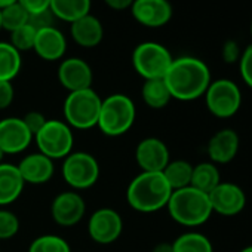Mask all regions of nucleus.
<instances>
[{"instance_id":"nucleus-6","label":"nucleus","mask_w":252,"mask_h":252,"mask_svg":"<svg viewBox=\"0 0 252 252\" xmlns=\"http://www.w3.org/2000/svg\"><path fill=\"white\" fill-rule=\"evenodd\" d=\"M174 58L168 48L158 42H143L132 52V65L146 80L163 79Z\"/></svg>"},{"instance_id":"nucleus-12","label":"nucleus","mask_w":252,"mask_h":252,"mask_svg":"<svg viewBox=\"0 0 252 252\" xmlns=\"http://www.w3.org/2000/svg\"><path fill=\"white\" fill-rule=\"evenodd\" d=\"M212 212L224 217H234L240 214L246 206V194L234 183L221 181L209 194Z\"/></svg>"},{"instance_id":"nucleus-17","label":"nucleus","mask_w":252,"mask_h":252,"mask_svg":"<svg viewBox=\"0 0 252 252\" xmlns=\"http://www.w3.org/2000/svg\"><path fill=\"white\" fill-rule=\"evenodd\" d=\"M239 135L234 129L224 128L215 132L208 143V156L215 165H225L231 162L239 152Z\"/></svg>"},{"instance_id":"nucleus-5","label":"nucleus","mask_w":252,"mask_h":252,"mask_svg":"<svg viewBox=\"0 0 252 252\" xmlns=\"http://www.w3.org/2000/svg\"><path fill=\"white\" fill-rule=\"evenodd\" d=\"M102 99L92 89L70 92L64 101V119L70 128L91 129L98 125Z\"/></svg>"},{"instance_id":"nucleus-43","label":"nucleus","mask_w":252,"mask_h":252,"mask_svg":"<svg viewBox=\"0 0 252 252\" xmlns=\"http://www.w3.org/2000/svg\"><path fill=\"white\" fill-rule=\"evenodd\" d=\"M251 36H252V23H251Z\"/></svg>"},{"instance_id":"nucleus-33","label":"nucleus","mask_w":252,"mask_h":252,"mask_svg":"<svg viewBox=\"0 0 252 252\" xmlns=\"http://www.w3.org/2000/svg\"><path fill=\"white\" fill-rule=\"evenodd\" d=\"M239 70L243 82L252 89V45L245 49L239 60Z\"/></svg>"},{"instance_id":"nucleus-11","label":"nucleus","mask_w":252,"mask_h":252,"mask_svg":"<svg viewBox=\"0 0 252 252\" xmlns=\"http://www.w3.org/2000/svg\"><path fill=\"white\" fill-rule=\"evenodd\" d=\"M21 117H5L0 120V149L5 155H20L29 149L33 141Z\"/></svg>"},{"instance_id":"nucleus-2","label":"nucleus","mask_w":252,"mask_h":252,"mask_svg":"<svg viewBox=\"0 0 252 252\" xmlns=\"http://www.w3.org/2000/svg\"><path fill=\"white\" fill-rule=\"evenodd\" d=\"M172 189L162 172H141L126 190V200L138 212L150 214L168 206Z\"/></svg>"},{"instance_id":"nucleus-16","label":"nucleus","mask_w":252,"mask_h":252,"mask_svg":"<svg viewBox=\"0 0 252 252\" xmlns=\"http://www.w3.org/2000/svg\"><path fill=\"white\" fill-rule=\"evenodd\" d=\"M58 80L68 91L76 92L92 88L94 73L91 65L82 58H67L58 67Z\"/></svg>"},{"instance_id":"nucleus-20","label":"nucleus","mask_w":252,"mask_h":252,"mask_svg":"<svg viewBox=\"0 0 252 252\" xmlns=\"http://www.w3.org/2000/svg\"><path fill=\"white\" fill-rule=\"evenodd\" d=\"M70 33L79 46L95 48L104 37V27L96 17L88 14L70 24Z\"/></svg>"},{"instance_id":"nucleus-30","label":"nucleus","mask_w":252,"mask_h":252,"mask_svg":"<svg viewBox=\"0 0 252 252\" xmlns=\"http://www.w3.org/2000/svg\"><path fill=\"white\" fill-rule=\"evenodd\" d=\"M36 30L30 26L26 24L17 30H14L11 33V40L9 43L21 54L23 51H32L34 46V40H36Z\"/></svg>"},{"instance_id":"nucleus-22","label":"nucleus","mask_w":252,"mask_h":252,"mask_svg":"<svg viewBox=\"0 0 252 252\" xmlns=\"http://www.w3.org/2000/svg\"><path fill=\"white\" fill-rule=\"evenodd\" d=\"M49 9L55 18L71 24L91 14V0H51Z\"/></svg>"},{"instance_id":"nucleus-37","label":"nucleus","mask_w":252,"mask_h":252,"mask_svg":"<svg viewBox=\"0 0 252 252\" xmlns=\"http://www.w3.org/2000/svg\"><path fill=\"white\" fill-rule=\"evenodd\" d=\"M18 2L26 8V11L29 14H34V12L45 11L51 5V0H18Z\"/></svg>"},{"instance_id":"nucleus-18","label":"nucleus","mask_w":252,"mask_h":252,"mask_svg":"<svg viewBox=\"0 0 252 252\" xmlns=\"http://www.w3.org/2000/svg\"><path fill=\"white\" fill-rule=\"evenodd\" d=\"M17 166L24 183L34 184V186L46 184L48 181L52 180L55 172L54 160L39 152L26 156Z\"/></svg>"},{"instance_id":"nucleus-36","label":"nucleus","mask_w":252,"mask_h":252,"mask_svg":"<svg viewBox=\"0 0 252 252\" xmlns=\"http://www.w3.org/2000/svg\"><path fill=\"white\" fill-rule=\"evenodd\" d=\"M222 60L224 63L227 64H233V63H237L242 57V52H240V48L237 45L236 40H227L224 45H222Z\"/></svg>"},{"instance_id":"nucleus-23","label":"nucleus","mask_w":252,"mask_h":252,"mask_svg":"<svg viewBox=\"0 0 252 252\" xmlns=\"http://www.w3.org/2000/svg\"><path fill=\"white\" fill-rule=\"evenodd\" d=\"M220 183H221V174L215 163L202 162L193 166L191 183H190L191 187L209 194Z\"/></svg>"},{"instance_id":"nucleus-25","label":"nucleus","mask_w":252,"mask_h":252,"mask_svg":"<svg viewBox=\"0 0 252 252\" xmlns=\"http://www.w3.org/2000/svg\"><path fill=\"white\" fill-rule=\"evenodd\" d=\"M21 64V54L9 42H0V80L12 82L18 76Z\"/></svg>"},{"instance_id":"nucleus-14","label":"nucleus","mask_w":252,"mask_h":252,"mask_svg":"<svg viewBox=\"0 0 252 252\" xmlns=\"http://www.w3.org/2000/svg\"><path fill=\"white\" fill-rule=\"evenodd\" d=\"M135 160L143 172H162L171 162V153L162 140L149 137L138 143Z\"/></svg>"},{"instance_id":"nucleus-28","label":"nucleus","mask_w":252,"mask_h":252,"mask_svg":"<svg viewBox=\"0 0 252 252\" xmlns=\"http://www.w3.org/2000/svg\"><path fill=\"white\" fill-rule=\"evenodd\" d=\"M29 17L30 14L26 11V8L20 2L0 9V24H2L3 30L9 33L29 24Z\"/></svg>"},{"instance_id":"nucleus-31","label":"nucleus","mask_w":252,"mask_h":252,"mask_svg":"<svg viewBox=\"0 0 252 252\" xmlns=\"http://www.w3.org/2000/svg\"><path fill=\"white\" fill-rule=\"evenodd\" d=\"M20 231V220L15 212L0 208V240H8Z\"/></svg>"},{"instance_id":"nucleus-24","label":"nucleus","mask_w":252,"mask_h":252,"mask_svg":"<svg viewBox=\"0 0 252 252\" xmlns=\"http://www.w3.org/2000/svg\"><path fill=\"white\" fill-rule=\"evenodd\" d=\"M141 96H143V101L150 108H155V110H160L166 107L169 101L172 99L171 92L163 79L146 80L141 89Z\"/></svg>"},{"instance_id":"nucleus-39","label":"nucleus","mask_w":252,"mask_h":252,"mask_svg":"<svg viewBox=\"0 0 252 252\" xmlns=\"http://www.w3.org/2000/svg\"><path fill=\"white\" fill-rule=\"evenodd\" d=\"M152 252H174V248H172V243H168V242H160L158 243Z\"/></svg>"},{"instance_id":"nucleus-40","label":"nucleus","mask_w":252,"mask_h":252,"mask_svg":"<svg viewBox=\"0 0 252 252\" xmlns=\"http://www.w3.org/2000/svg\"><path fill=\"white\" fill-rule=\"evenodd\" d=\"M17 2H18V0H0V9H3L6 6H11V5L17 3Z\"/></svg>"},{"instance_id":"nucleus-29","label":"nucleus","mask_w":252,"mask_h":252,"mask_svg":"<svg viewBox=\"0 0 252 252\" xmlns=\"http://www.w3.org/2000/svg\"><path fill=\"white\" fill-rule=\"evenodd\" d=\"M29 252H71V248L61 236L43 234L30 243Z\"/></svg>"},{"instance_id":"nucleus-4","label":"nucleus","mask_w":252,"mask_h":252,"mask_svg":"<svg viewBox=\"0 0 252 252\" xmlns=\"http://www.w3.org/2000/svg\"><path fill=\"white\" fill-rule=\"evenodd\" d=\"M137 108L134 101L123 94H113L102 99L98 128L107 137H120L128 132L135 122Z\"/></svg>"},{"instance_id":"nucleus-7","label":"nucleus","mask_w":252,"mask_h":252,"mask_svg":"<svg viewBox=\"0 0 252 252\" xmlns=\"http://www.w3.org/2000/svg\"><path fill=\"white\" fill-rule=\"evenodd\" d=\"M39 153L57 160L65 159L73 152L74 135L70 126L61 120H48L43 128L34 135Z\"/></svg>"},{"instance_id":"nucleus-1","label":"nucleus","mask_w":252,"mask_h":252,"mask_svg":"<svg viewBox=\"0 0 252 252\" xmlns=\"http://www.w3.org/2000/svg\"><path fill=\"white\" fill-rule=\"evenodd\" d=\"M163 80L171 96L180 101H193L203 96L212 82L209 67L194 57L174 58Z\"/></svg>"},{"instance_id":"nucleus-44","label":"nucleus","mask_w":252,"mask_h":252,"mask_svg":"<svg viewBox=\"0 0 252 252\" xmlns=\"http://www.w3.org/2000/svg\"><path fill=\"white\" fill-rule=\"evenodd\" d=\"M0 32H2V24H0Z\"/></svg>"},{"instance_id":"nucleus-15","label":"nucleus","mask_w":252,"mask_h":252,"mask_svg":"<svg viewBox=\"0 0 252 252\" xmlns=\"http://www.w3.org/2000/svg\"><path fill=\"white\" fill-rule=\"evenodd\" d=\"M131 12L138 24L158 29L171 21L172 5L168 0H134Z\"/></svg>"},{"instance_id":"nucleus-35","label":"nucleus","mask_w":252,"mask_h":252,"mask_svg":"<svg viewBox=\"0 0 252 252\" xmlns=\"http://www.w3.org/2000/svg\"><path fill=\"white\" fill-rule=\"evenodd\" d=\"M15 98V89L12 82L0 80V110H5L11 107Z\"/></svg>"},{"instance_id":"nucleus-34","label":"nucleus","mask_w":252,"mask_h":252,"mask_svg":"<svg viewBox=\"0 0 252 252\" xmlns=\"http://www.w3.org/2000/svg\"><path fill=\"white\" fill-rule=\"evenodd\" d=\"M23 122L26 123V126L29 128V131L33 134V137L43 128V126L46 125L48 119L43 116V113L40 111H29L24 117H21Z\"/></svg>"},{"instance_id":"nucleus-8","label":"nucleus","mask_w":252,"mask_h":252,"mask_svg":"<svg viewBox=\"0 0 252 252\" xmlns=\"http://www.w3.org/2000/svg\"><path fill=\"white\" fill-rule=\"evenodd\" d=\"M63 178L73 190L91 189L99 178V163L86 152H71L64 159Z\"/></svg>"},{"instance_id":"nucleus-19","label":"nucleus","mask_w":252,"mask_h":252,"mask_svg":"<svg viewBox=\"0 0 252 252\" xmlns=\"http://www.w3.org/2000/svg\"><path fill=\"white\" fill-rule=\"evenodd\" d=\"M33 51L45 61H58L67 51L65 36L55 26L37 30Z\"/></svg>"},{"instance_id":"nucleus-27","label":"nucleus","mask_w":252,"mask_h":252,"mask_svg":"<svg viewBox=\"0 0 252 252\" xmlns=\"http://www.w3.org/2000/svg\"><path fill=\"white\" fill-rule=\"evenodd\" d=\"M174 252H214L211 240L197 231H187L172 242Z\"/></svg>"},{"instance_id":"nucleus-21","label":"nucleus","mask_w":252,"mask_h":252,"mask_svg":"<svg viewBox=\"0 0 252 252\" xmlns=\"http://www.w3.org/2000/svg\"><path fill=\"white\" fill-rule=\"evenodd\" d=\"M24 180L17 165L0 163V206L14 203L24 190Z\"/></svg>"},{"instance_id":"nucleus-38","label":"nucleus","mask_w":252,"mask_h":252,"mask_svg":"<svg viewBox=\"0 0 252 252\" xmlns=\"http://www.w3.org/2000/svg\"><path fill=\"white\" fill-rule=\"evenodd\" d=\"M104 3L113 11H126L131 9L134 0H104Z\"/></svg>"},{"instance_id":"nucleus-41","label":"nucleus","mask_w":252,"mask_h":252,"mask_svg":"<svg viewBox=\"0 0 252 252\" xmlns=\"http://www.w3.org/2000/svg\"><path fill=\"white\" fill-rule=\"evenodd\" d=\"M239 252H252V245H249V246H246V248L240 249Z\"/></svg>"},{"instance_id":"nucleus-13","label":"nucleus","mask_w":252,"mask_h":252,"mask_svg":"<svg viewBox=\"0 0 252 252\" xmlns=\"http://www.w3.org/2000/svg\"><path fill=\"white\" fill-rule=\"evenodd\" d=\"M51 214L58 225L73 227L83 220L86 214V202L77 191H64L52 200Z\"/></svg>"},{"instance_id":"nucleus-42","label":"nucleus","mask_w":252,"mask_h":252,"mask_svg":"<svg viewBox=\"0 0 252 252\" xmlns=\"http://www.w3.org/2000/svg\"><path fill=\"white\" fill-rule=\"evenodd\" d=\"M3 158H5V153L2 152V149H0V163H3Z\"/></svg>"},{"instance_id":"nucleus-9","label":"nucleus","mask_w":252,"mask_h":252,"mask_svg":"<svg viewBox=\"0 0 252 252\" xmlns=\"http://www.w3.org/2000/svg\"><path fill=\"white\" fill-rule=\"evenodd\" d=\"M203 96L208 110L220 119H228L234 116L242 105V92L239 86L228 79L211 82Z\"/></svg>"},{"instance_id":"nucleus-26","label":"nucleus","mask_w":252,"mask_h":252,"mask_svg":"<svg viewBox=\"0 0 252 252\" xmlns=\"http://www.w3.org/2000/svg\"><path fill=\"white\" fill-rule=\"evenodd\" d=\"M165 180L171 186L172 191L189 187L191 183V174H193V165L187 160L177 159L171 160L166 168L162 171Z\"/></svg>"},{"instance_id":"nucleus-10","label":"nucleus","mask_w":252,"mask_h":252,"mask_svg":"<svg viewBox=\"0 0 252 252\" xmlns=\"http://www.w3.org/2000/svg\"><path fill=\"white\" fill-rule=\"evenodd\" d=\"M123 231V220L120 214L111 208L96 209L88 221V233L91 239L99 245L116 242Z\"/></svg>"},{"instance_id":"nucleus-3","label":"nucleus","mask_w":252,"mask_h":252,"mask_svg":"<svg viewBox=\"0 0 252 252\" xmlns=\"http://www.w3.org/2000/svg\"><path fill=\"white\" fill-rule=\"evenodd\" d=\"M166 208L171 218L186 227L202 225L214 214L209 196L191 186L172 191Z\"/></svg>"},{"instance_id":"nucleus-32","label":"nucleus","mask_w":252,"mask_h":252,"mask_svg":"<svg viewBox=\"0 0 252 252\" xmlns=\"http://www.w3.org/2000/svg\"><path fill=\"white\" fill-rule=\"evenodd\" d=\"M55 20H57L55 15H54L52 11L48 8V9H45V11L30 14V17H29V24L37 32V30H42V29L54 27Z\"/></svg>"}]
</instances>
